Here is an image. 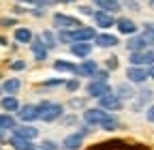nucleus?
<instances>
[{
	"label": "nucleus",
	"mask_w": 154,
	"mask_h": 150,
	"mask_svg": "<svg viewBox=\"0 0 154 150\" xmlns=\"http://www.w3.org/2000/svg\"><path fill=\"white\" fill-rule=\"evenodd\" d=\"M38 105V111H41V120L43 122H58L62 116H64V105L58 103V101H41L36 103Z\"/></svg>",
	"instance_id": "f257e3e1"
},
{
	"label": "nucleus",
	"mask_w": 154,
	"mask_h": 150,
	"mask_svg": "<svg viewBox=\"0 0 154 150\" xmlns=\"http://www.w3.org/2000/svg\"><path fill=\"white\" fill-rule=\"evenodd\" d=\"M51 22H54V28H58V30H73V28L84 26L79 17L69 15V13H54L51 15Z\"/></svg>",
	"instance_id": "f03ea898"
},
{
	"label": "nucleus",
	"mask_w": 154,
	"mask_h": 150,
	"mask_svg": "<svg viewBox=\"0 0 154 150\" xmlns=\"http://www.w3.org/2000/svg\"><path fill=\"white\" fill-rule=\"evenodd\" d=\"M15 118L19 122H26V124H32L36 120H41V111H38V105L36 103H26L22 105L17 111H15Z\"/></svg>",
	"instance_id": "7ed1b4c3"
},
{
	"label": "nucleus",
	"mask_w": 154,
	"mask_h": 150,
	"mask_svg": "<svg viewBox=\"0 0 154 150\" xmlns=\"http://www.w3.org/2000/svg\"><path fill=\"white\" fill-rule=\"evenodd\" d=\"M107 116H109V111L101 109L99 105H96V107H86V109L82 111V120H84L86 124H90V127H101V122H103Z\"/></svg>",
	"instance_id": "20e7f679"
},
{
	"label": "nucleus",
	"mask_w": 154,
	"mask_h": 150,
	"mask_svg": "<svg viewBox=\"0 0 154 150\" xmlns=\"http://www.w3.org/2000/svg\"><path fill=\"white\" fill-rule=\"evenodd\" d=\"M152 97H154V90H150V88H141L139 92H135V97L131 99V111H135V114L143 111L148 107V103L152 101Z\"/></svg>",
	"instance_id": "39448f33"
},
{
	"label": "nucleus",
	"mask_w": 154,
	"mask_h": 150,
	"mask_svg": "<svg viewBox=\"0 0 154 150\" xmlns=\"http://www.w3.org/2000/svg\"><path fill=\"white\" fill-rule=\"evenodd\" d=\"M84 90H86V97H90V99H101V97L107 95V92H113L109 82H96V80H88Z\"/></svg>",
	"instance_id": "423d86ee"
},
{
	"label": "nucleus",
	"mask_w": 154,
	"mask_h": 150,
	"mask_svg": "<svg viewBox=\"0 0 154 150\" xmlns=\"http://www.w3.org/2000/svg\"><path fill=\"white\" fill-rule=\"evenodd\" d=\"M96 103H99V107H101V109L109 111V114H118L120 109H124V101L116 97V92H107L105 97L96 99Z\"/></svg>",
	"instance_id": "0eeeda50"
},
{
	"label": "nucleus",
	"mask_w": 154,
	"mask_h": 150,
	"mask_svg": "<svg viewBox=\"0 0 154 150\" xmlns=\"http://www.w3.org/2000/svg\"><path fill=\"white\" fill-rule=\"evenodd\" d=\"M128 64H133V67H152L154 64V47H148L143 52H131Z\"/></svg>",
	"instance_id": "6e6552de"
},
{
	"label": "nucleus",
	"mask_w": 154,
	"mask_h": 150,
	"mask_svg": "<svg viewBox=\"0 0 154 150\" xmlns=\"http://www.w3.org/2000/svg\"><path fill=\"white\" fill-rule=\"evenodd\" d=\"M148 80H150L148 67H133V64H128V69H126V82H131L133 86H135V84H137V86H143Z\"/></svg>",
	"instance_id": "1a4fd4ad"
},
{
	"label": "nucleus",
	"mask_w": 154,
	"mask_h": 150,
	"mask_svg": "<svg viewBox=\"0 0 154 150\" xmlns=\"http://www.w3.org/2000/svg\"><path fill=\"white\" fill-rule=\"evenodd\" d=\"M30 52H32V56H34L36 62H45V60L49 58V49H47V45L43 43L41 34H36L34 39L30 41Z\"/></svg>",
	"instance_id": "9d476101"
},
{
	"label": "nucleus",
	"mask_w": 154,
	"mask_h": 150,
	"mask_svg": "<svg viewBox=\"0 0 154 150\" xmlns=\"http://www.w3.org/2000/svg\"><path fill=\"white\" fill-rule=\"evenodd\" d=\"M92 49H94V43H90V41H79V43H71V45H69L71 56H75V58H82V60L90 58Z\"/></svg>",
	"instance_id": "9b49d317"
},
{
	"label": "nucleus",
	"mask_w": 154,
	"mask_h": 150,
	"mask_svg": "<svg viewBox=\"0 0 154 150\" xmlns=\"http://www.w3.org/2000/svg\"><path fill=\"white\" fill-rule=\"evenodd\" d=\"M92 20H94L96 28H101V30H107V28L116 26V17H113V13H107V11H101V9L94 11Z\"/></svg>",
	"instance_id": "f8f14e48"
},
{
	"label": "nucleus",
	"mask_w": 154,
	"mask_h": 150,
	"mask_svg": "<svg viewBox=\"0 0 154 150\" xmlns=\"http://www.w3.org/2000/svg\"><path fill=\"white\" fill-rule=\"evenodd\" d=\"M96 47H103V49H111V47H118L120 39L116 34H109V32H99L94 36V41H92Z\"/></svg>",
	"instance_id": "ddd939ff"
},
{
	"label": "nucleus",
	"mask_w": 154,
	"mask_h": 150,
	"mask_svg": "<svg viewBox=\"0 0 154 150\" xmlns=\"http://www.w3.org/2000/svg\"><path fill=\"white\" fill-rule=\"evenodd\" d=\"M54 71L73 75V77H79V69H77V62H73V60H64V58L54 60Z\"/></svg>",
	"instance_id": "4468645a"
},
{
	"label": "nucleus",
	"mask_w": 154,
	"mask_h": 150,
	"mask_svg": "<svg viewBox=\"0 0 154 150\" xmlns=\"http://www.w3.org/2000/svg\"><path fill=\"white\" fill-rule=\"evenodd\" d=\"M13 135H17V137H24V139H36L38 137V129L36 127H32V124H26V122H17V127L11 131Z\"/></svg>",
	"instance_id": "2eb2a0df"
},
{
	"label": "nucleus",
	"mask_w": 154,
	"mask_h": 150,
	"mask_svg": "<svg viewBox=\"0 0 154 150\" xmlns=\"http://www.w3.org/2000/svg\"><path fill=\"white\" fill-rule=\"evenodd\" d=\"M84 135L79 133V131H73V133H69L64 139H62V144H60V148L62 150H79L82 146H84Z\"/></svg>",
	"instance_id": "dca6fc26"
},
{
	"label": "nucleus",
	"mask_w": 154,
	"mask_h": 150,
	"mask_svg": "<svg viewBox=\"0 0 154 150\" xmlns=\"http://www.w3.org/2000/svg\"><path fill=\"white\" fill-rule=\"evenodd\" d=\"M116 28H118L120 34H126V36L137 34V30H139V26L135 24L131 17H116Z\"/></svg>",
	"instance_id": "f3484780"
},
{
	"label": "nucleus",
	"mask_w": 154,
	"mask_h": 150,
	"mask_svg": "<svg viewBox=\"0 0 154 150\" xmlns=\"http://www.w3.org/2000/svg\"><path fill=\"white\" fill-rule=\"evenodd\" d=\"M77 69H79V77L92 80L94 73L99 71V62H96L94 58H86V60H82V62H77Z\"/></svg>",
	"instance_id": "a211bd4d"
},
{
	"label": "nucleus",
	"mask_w": 154,
	"mask_h": 150,
	"mask_svg": "<svg viewBox=\"0 0 154 150\" xmlns=\"http://www.w3.org/2000/svg\"><path fill=\"white\" fill-rule=\"evenodd\" d=\"M124 47H126L128 52H143V49H148L150 45H148V41L143 39V34L139 32V34H133V36H128V41L124 43Z\"/></svg>",
	"instance_id": "6ab92c4d"
},
{
	"label": "nucleus",
	"mask_w": 154,
	"mask_h": 150,
	"mask_svg": "<svg viewBox=\"0 0 154 150\" xmlns=\"http://www.w3.org/2000/svg\"><path fill=\"white\" fill-rule=\"evenodd\" d=\"M22 107V103H19V99L15 95H5L0 97V109L7 111V114H15V111Z\"/></svg>",
	"instance_id": "aec40b11"
},
{
	"label": "nucleus",
	"mask_w": 154,
	"mask_h": 150,
	"mask_svg": "<svg viewBox=\"0 0 154 150\" xmlns=\"http://www.w3.org/2000/svg\"><path fill=\"white\" fill-rule=\"evenodd\" d=\"M94 9H101V11H107V13H118L122 9V2L120 0H90Z\"/></svg>",
	"instance_id": "412c9836"
},
{
	"label": "nucleus",
	"mask_w": 154,
	"mask_h": 150,
	"mask_svg": "<svg viewBox=\"0 0 154 150\" xmlns=\"http://www.w3.org/2000/svg\"><path fill=\"white\" fill-rule=\"evenodd\" d=\"M113 92H116V97H118V99H122V101H131V99L135 97V92H137V90L133 88L131 82H124V84L120 82L118 86L113 88Z\"/></svg>",
	"instance_id": "4be33fe9"
},
{
	"label": "nucleus",
	"mask_w": 154,
	"mask_h": 150,
	"mask_svg": "<svg viewBox=\"0 0 154 150\" xmlns=\"http://www.w3.org/2000/svg\"><path fill=\"white\" fill-rule=\"evenodd\" d=\"M13 39H15L19 45H30V41L34 39V32H32L30 28H26V26H19V28H15V32H13Z\"/></svg>",
	"instance_id": "5701e85b"
},
{
	"label": "nucleus",
	"mask_w": 154,
	"mask_h": 150,
	"mask_svg": "<svg viewBox=\"0 0 154 150\" xmlns=\"http://www.w3.org/2000/svg\"><path fill=\"white\" fill-rule=\"evenodd\" d=\"M9 146H13L15 150H34V148H36V144H34L32 139L17 137V135H13V133H11V137H9Z\"/></svg>",
	"instance_id": "b1692460"
},
{
	"label": "nucleus",
	"mask_w": 154,
	"mask_h": 150,
	"mask_svg": "<svg viewBox=\"0 0 154 150\" xmlns=\"http://www.w3.org/2000/svg\"><path fill=\"white\" fill-rule=\"evenodd\" d=\"M19 90H22V80H19V77H7L2 82V92H5V95H15L17 97Z\"/></svg>",
	"instance_id": "393cba45"
},
{
	"label": "nucleus",
	"mask_w": 154,
	"mask_h": 150,
	"mask_svg": "<svg viewBox=\"0 0 154 150\" xmlns=\"http://www.w3.org/2000/svg\"><path fill=\"white\" fill-rule=\"evenodd\" d=\"M15 127H17V118H15V114L0 111V129H2V131H13Z\"/></svg>",
	"instance_id": "a878e982"
},
{
	"label": "nucleus",
	"mask_w": 154,
	"mask_h": 150,
	"mask_svg": "<svg viewBox=\"0 0 154 150\" xmlns=\"http://www.w3.org/2000/svg\"><path fill=\"white\" fill-rule=\"evenodd\" d=\"M120 127H122V122H120L118 114H109V116L101 122V129H103V131H116V129H120Z\"/></svg>",
	"instance_id": "bb28decb"
},
{
	"label": "nucleus",
	"mask_w": 154,
	"mask_h": 150,
	"mask_svg": "<svg viewBox=\"0 0 154 150\" xmlns=\"http://www.w3.org/2000/svg\"><path fill=\"white\" fill-rule=\"evenodd\" d=\"M41 39H43V43L47 45V49H49V52L58 47V36H56V32H54V30H43V32H41Z\"/></svg>",
	"instance_id": "cd10ccee"
},
{
	"label": "nucleus",
	"mask_w": 154,
	"mask_h": 150,
	"mask_svg": "<svg viewBox=\"0 0 154 150\" xmlns=\"http://www.w3.org/2000/svg\"><path fill=\"white\" fill-rule=\"evenodd\" d=\"M141 34H143V39L148 41V45L154 47V22H143L141 24Z\"/></svg>",
	"instance_id": "c85d7f7f"
},
{
	"label": "nucleus",
	"mask_w": 154,
	"mask_h": 150,
	"mask_svg": "<svg viewBox=\"0 0 154 150\" xmlns=\"http://www.w3.org/2000/svg\"><path fill=\"white\" fill-rule=\"evenodd\" d=\"M58 122H60L62 127H75V124H79V116L77 114H64Z\"/></svg>",
	"instance_id": "c756f323"
},
{
	"label": "nucleus",
	"mask_w": 154,
	"mask_h": 150,
	"mask_svg": "<svg viewBox=\"0 0 154 150\" xmlns=\"http://www.w3.org/2000/svg\"><path fill=\"white\" fill-rule=\"evenodd\" d=\"M79 88H82L79 77H71V80H66V82H64V90H66V92H71V95H73V92H77Z\"/></svg>",
	"instance_id": "7c9ffc66"
},
{
	"label": "nucleus",
	"mask_w": 154,
	"mask_h": 150,
	"mask_svg": "<svg viewBox=\"0 0 154 150\" xmlns=\"http://www.w3.org/2000/svg\"><path fill=\"white\" fill-rule=\"evenodd\" d=\"M64 82L66 80H62V77H49V80H45V82H41V86L43 88H64Z\"/></svg>",
	"instance_id": "2f4dec72"
},
{
	"label": "nucleus",
	"mask_w": 154,
	"mask_h": 150,
	"mask_svg": "<svg viewBox=\"0 0 154 150\" xmlns=\"http://www.w3.org/2000/svg\"><path fill=\"white\" fill-rule=\"evenodd\" d=\"M69 107L71 109H86V99L84 97H73L69 101Z\"/></svg>",
	"instance_id": "473e14b6"
},
{
	"label": "nucleus",
	"mask_w": 154,
	"mask_h": 150,
	"mask_svg": "<svg viewBox=\"0 0 154 150\" xmlns=\"http://www.w3.org/2000/svg\"><path fill=\"white\" fill-rule=\"evenodd\" d=\"M109 75H111L109 69H101V67H99V71L94 73V77H92V80H96V82H109Z\"/></svg>",
	"instance_id": "72a5a7b5"
},
{
	"label": "nucleus",
	"mask_w": 154,
	"mask_h": 150,
	"mask_svg": "<svg viewBox=\"0 0 154 150\" xmlns=\"http://www.w3.org/2000/svg\"><path fill=\"white\" fill-rule=\"evenodd\" d=\"M77 11H79L82 15H88V17H92L96 9H94L92 5H79V7H77Z\"/></svg>",
	"instance_id": "f704fd0d"
},
{
	"label": "nucleus",
	"mask_w": 154,
	"mask_h": 150,
	"mask_svg": "<svg viewBox=\"0 0 154 150\" xmlns=\"http://www.w3.org/2000/svg\"><path fill=\"white\" fill-rule=\"evenodd\" d=\"M17 24L15 17H0V28H13Z\"/></svg>",
	"instance_id": "c9c22d12"
},
{
	"label": "nucleus",
	"mask_w": 154,
	"mask_h": 150,
	"mask_svg": "<svg viewBox=\"0 0 154 150\" xmlns=\"http://www.w3.org/2000/svg\"><path fill=\"white\" fill-rule=\"evenodd\" d=\"M105 64H107L105 69H109V71H116V69H118V64H120V62H118V56H109Z\"/></svg>",
	"instance_id": "e433bc0d"
},
{
	"label": "nucleus",
	"mask_w": 154,
	"mask_h": 150,
	"mask_svg": "<svg viewBox=\"0 0 154 150\" xmlns=\"http://www.w3.org/2000/svg\"><path fill=\"white\" fill-rule=\"evenodd\" d=\"M41 146H43V148H47V150H60L58 142H54V139H43V142H41Z\"/></svg>",
	"instance_id": "4c0bfd02"
},
{
	"label": "nucleus",
	"mask_w": 154,
	"mask_h": 150,
	"mask_svg": "<svg viewBox=\"0 0 154 150\" xmlns=\"http://www.w3.org/2000/svg\"><path fill=\"white\" fill-rule=\"evenodd\" d=\"M15 2H24V5H32V7H45V0H15Z\"/></svg>",
	"instance_id": "58836bf2"
},
{
	"label": "nucleus",
	"mask_w": 154,
	"mask_h": 150,
	"mask_svg": "<svg viewBox=\"0 0 154 150\" xmlns=\"http://www.w3.org/2000/svg\"><path fill=\"white\" fill-rule=\"evenodd\" d=\"M124 5H126V9H131V11H141V5L137 2V0H124Z\"/></svg>",
	"instance_id": "ea45409f"
},
{
	"label": "nucleus",
	"mask_w": 154,
	"mask_h": 150,
	"mask_svg": "<svg viewBox=\"0 0 154 150\" xmlns=\"http://www.w3.org/2000/svg\"><path fill=\"white\" fill-rule=\"evenodd\" d=\"M146 120L154 124V103H150V105L146 107Z\"/></svg>",
	"instance_id": "a19ab883"
},
{
	"label": "nucleus",
	"mask_w": 154,
	"mask_h": 150,
	"mask_svg": "<svg viewBox=\"0 0 154 150\" xmlns=\"http://www.w3.org/2000/svg\"><path fill=\"white\" fill-rule=\"evenodd\" d=\"M28 13L34 15V17H43V15H45V7H34V9H30Z\"/></svg>",
	"instance_id": "79ce46f5"
},
{
	"label": "nucleus",
	"mask_w": 154,
	"mask_h": 150,
	"mask_svg": "<svg viewBox=\"0 0 154 150\" xmlns=\"http://www.w3.org/2000/svg\"><path fill=\"white\" fill-rule=\"evenodd\" d=\"M11 69H13V71H24V69H26V62H24V60H13V62H11Z\"/></svg>",
	"instance_id": "37998d69"
},
{
	"label": "nucleus",
	"mask_w": 154,
	"mask_h": 150,
	"mask_svg": "<svg viewBox=\"0 0 154 150\" xmlns=\"http://www.w3.org/2000/svg\"><path fill=\"white\" fill-rule=\"evenodd\" d=\"M77 131H79V133H82V135L86 137V135H90V133H92V127L84 122V127H79V129H77Z\"/></svg>",
	"instance_id": "c03bdc74"
},
{
	"label": "nucleus",
	"mask_w": 154,
	"mask_h": 150,
	"mask_svg": "<svg viewBox=\"0 0 154 150\" xmlns=\"http://www.w3.org/2000/svg\"><path fill=\"white\" fill-rule=\"evenodd\" d=\"M13 11H15V13H19V15H22V13H28V9H24V7H19V5H17V7H15Z\"/></svg>",
	"instance_id": "a18cd8bd"
},
{
	"label": "nucleus",
	"mask_w": 154,
	"mask_h": 150,
	"mask_svg": "<svg viewBox=\"0 0 154 150\" xmlns=\"http://www.w3.org/2000/svg\"><path fill=\"white\" fill-rule=\"evenodd\" d=\"M5 139H7V131L0 129V144H5Z\"/></svg>",
	"instance_id": "49530a36"
},
{
	"label": "nucleus",
	"mask_w": 154,
	"mask_h": 150,
	"mask_svg": "<svg viewBox=\"0 0 154 150\" xmlns=\"http://www.w3.org/2000/svg\"><path fill=\"white\" fill-rule=\"evenodd\" d=\"M148 75H150V80H154V64L148 67Z\"/></svg>",
	"instance_id": "de8ad7c7"
},
{
	"label": "nucleus",
	"mask_w": 154,
	"mask_h": 150,
	"mask_svg": "<svg viewBox=\"0 0 154 150\" xmlns=\"http://www.w3.org/2000/svg\"><path fill=\"white\" fill-rule=\"evenodd\" d=\"M58 2H64V5H71V2H75V0H58Z\"/></svg>",
	"instance_id": "09e8293b"
},
{
	"label": "nucleus",
	"mask_w": 154,
	"mask_h": 150,
	"mask_svg": "<svg viewBox=\"0 0 154 150\" xmlns=\"http://www.w3.org/2000/svg\"><path fill=\"white\" fill-rule=\"evenodd\" d=\"M0 45H7V39H5V36H0Z\"/></svg>",
	"instance_id": "8fccbe9b"
},
{
	"label": "nucleus",
	"mask_w": 154,
	"mask_h": 150,
	"mask_svg": "<svg viewBox=\"0 0 154 150\" xmlns=\"http://www.w3.org/2000/svg\"><path fill=\"white\" fill-rule=\"evenodd\" d=\"M34 150H47V148H43L41 144H36V148H34Z\"/></svg>",
	"instance_id": "3c124183"
},
{
	"label": "nucleus",
	"mask_w": 154,
	"mask_h": 150,
	"mask_svg": "<svg viewBox=\"0 0 154 150\" xmlns=\"http://www.w3.org/2000/svg\"><path fill=\"white\" fill-rule=\"evenodd\" d=\"M148 2H150V7H152V9H154V0H148Z\"/></svg>",
	"instance_id": "603ef678"
},
{
	"label": "nucleus",
	"mask_w": 154,
	"mask_h": 150,
	"mask_svg": "<svg viewBox=\"0 0 154 150\" xmlns=\"http://www.w3.org/2000/svg\"><path fill=\"white\" fill-rule=\"evenodd\" d=\"M0 97H2V84H0Z\"/></svg>",
	"instance_id": "864d4df0"
}]
</instances>
